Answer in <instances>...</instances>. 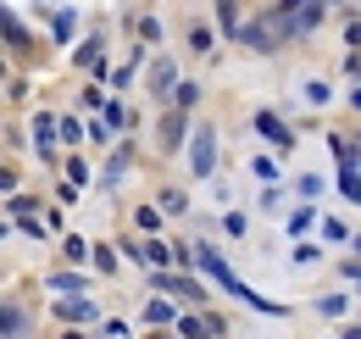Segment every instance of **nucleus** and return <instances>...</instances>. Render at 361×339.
I'll return each mask as SVG.
<instances>
[{
  "instance_id": "nucleus-4",
  "label": "nucleus",
  "mask_w": 361,
  "mask_h": 339,
  "mask_svg": "<svg viewBox=\"0 0 361 339\" xmlns=\"http://www.w3.org/2000/svg\"><path fill=\"white\" fill-rule=\"evenodd\" d=\"M61 317H73V323H84V317H94L90 300H73V306H61Z\"/></svg>"
},
{
  "instance_id": "nucleus-6",
  "label": "nucleus",
  "mask_w": 361,
  "mask_h": 339,
  "mask_svg": "<svg viewBox=\"0 0 361 339\" xmlns=\"http://www.w3.org/2000/svg\"><path fill=\"white\" fill-rule=\"evenodd\" d=\"M345 339H356V334H345Z\"/></svg>"
},
{
  "instance_id": "nucleus-2",
  "label": "nucleus",
  "mask_w": 361,
  "mask_h": 339,
  "mask_svg": "<svg viewBox=\"0 0 361 339\" xmlns=\"http://www.w3.org/2000/svg\"><path fill=\"white\" fill-rule=\"evenodd\" d=\"M0 34H6V40H11V44H28V34H23V23H11L6 11H0Z\"/></svg>"
},
{
  "instance_id": "nucleus-1",
  "label": "nucleus",
  "mask_w": 361,
  "mask_h": 339,
  "mask_svg": "<svg viewBox=\"0 0 361 339\" xmlns=\"http://www.w3.org/2000/svg\"><path fill=\"white\" fill-rule=\"evenodd\" d=\"M189 162H195V172H212V162H217V139H212V128H200V139H195Z\"/></svg>"
},
{
  "instance_id": "nucleus-3",
  "label": "nucleus",
  "mask_w": 361,
  "mask_h": 339,
  "mask_svg": "<svg viewBox=\"0 0 361 339\" xmlns=\"http://www.w3.org/2000/svg\"><path fill=\"white\" fill-rule=\"evenodd\" d=\"M262 133H267L272 145H289V133H283V123H278V117H262Z\"/></svg>"
},
{
  "instance_id": "nucleus-5",
  "label": "nucleus",
  "mask_w": 361,
  "mask_h": 339,
  "mask_svg": "<svg viewBox=\"0 0 361 339\" xmlns=\"http://www.w3.org/2000/svg\"><path fill=\"white\" fill-rule=\"evenodd\" d=\"M189 44L195 50H212V28H189Z\"/></svg>"
}]
</instances>
